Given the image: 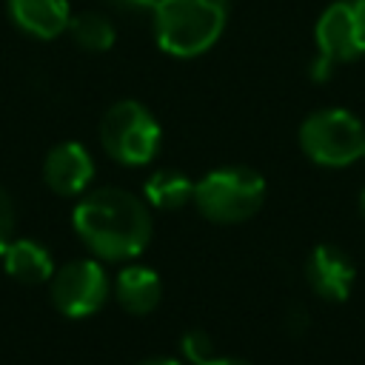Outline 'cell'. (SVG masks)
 <instances>
[{
  "label": "cell",
  "mask_w": 365,
  "mask_h": 365,
  "mask_svg": "<svg viewBox=\"0 0 365 365\" xmlns=\"http://www.w3.org/2000/svg\"><path fill=\"white\" fill-rule=\"evenodd\" d=\"M265 202V180L248 165H222L194 182V208L217 225L251 220Z\"/></svg>",
  "instance_id": "cell-3"
},
{
  "label": "cell",
  "mask_w": 365,
  "mask_h": 365,
  "mask_svg": "<svg viewBox=\"0 0 365 365\" xmlns=\"http://www.w3.org/2000/svg\"><path fill=\"white\" fill-rule=\"evenodd\" d=\"M305 279L319 299L345 302L351 297L356 268H354V259L339 245L319 242L317 248H311V254L305 259Z\"/></svg>",
  "instance_id": "cell-8"
},
{
  "label": "cell",
  "mask_w": 365,
  "mask_h": 365,
  "mask_svg": "<svg viewBox=\"0 0 365 365\" xmlns=\"http://www.w3.org/2000/svg\"><path fill=\"white\" fill-rule=\"evenodd\" d=\"M311 80L325 83L336 66L365 57V0H334L314 26Z\"/></svg>",
  "instance_id": "cell-4"
},
{
  "label": "cell",
  "mask_w": 365,
  "mask_h": 365,
  "mask_svg": "<svg viewBox=\"0 0 365 365\" xmlns=\"http://www.w3.org/2000/svg\"><path fill=\"white\" fill-rule=\"evenodd\" d=\"M202 365H251V362L248 359H237V356H211Z\"/></svg>",
  "instance_id": "cell-18"
},
{
  "label": "cell",
  "mask_w": 365,
  "mask_h": 365,
  "mask_svg": "<svg viewBox=\"0 0 365 365\" xmlns=\"http://www.w3.org/2000/svg\"><path fill=\"white\" fill-rule=\"evenodd\" d=\"M68 34L71 40L83 48V51H91V54H103L114 46L117 40V29L111 23V17L100 14V11H80V14H71L68 20Z\"/></svg>",
  "instance_id": "cell-14"
},
{
  "label": "cell",
  "mask_w": 365,
  "mask_h": 365,
  "mask_svg": "<svg viewBox=\"0 0 365 365\" xmlns=\"http://www.w3.org/2000/svg\"><path fill=\"white\" fill-rule=\"evenodd\" d=\"M111 6H117V9H123V11H154V6H157V0H108Z\"/></svg>",
  "instance_id": "cell-17"
},
{
  "label": "cell",
  "mask_w": 365,
  "mask_h": 365,
  "mask_svg": "<svg viewBox=\"0 0 365 365\" xmlns=\"http://www.w3.org/2000/svg\"><path fill=\"white\" fill-rule=\"evenodd\" d=\"M228 0H157L151 11L160 51L191 60L214 48L228 23Z\"/></svg>",
  "instance_id": "cell-2"
},
{
  "label": "cell",
  "mask_w": 365,
  "mask_h": 365,
  "mask_svg": "<svg viewBox=\"0 0 365 365\" xmlns=\"http://www.w3.org/2000/svg\"><path fill=\"white\" fill-rule=\"evenodd\" d=\"M297 140L302 154L322 168H345L365 157V125L348 108L311 111Z\"/></svg>",
  "instance_id": "cell-5"
},
{
  "label": "cell",
  "mask_w": 365,
  "mask_h": 365,
  "mask_svg": "<svg viewBox=\"0 0 365 365\" xmlns=\"http://www.w3.org/2000/svg\"><path fill=\"white\" fill-rule=\"evenodd\" d=\"M48 291L54 308L63 317L83 319L106 305L111 294V282L97 259H71L51 274Z\"/></svg>",
  "instance_id": "cell-7"
},
{
  "label": "cell",
  "mask_w": 365,
  "mask_h": 365,
  "mask_svg": "<svg viewBox=\"0 0 365 365\" xmlns=\"http://www.w3.org/2000/svg\"><path fill=\"white\" fill-rule=\"evenodd\" d=\"M114 299L134 317L151 314L163 299V282L148 265H125L114 279Z\"/></svg>",
  "instance_id": "cell-11"
},
{
  "label": "cell",
  "mask_w": 365,
  "mask_h": 365,
  "mask_svg": "<svg viewBox=\"0 0 365 365\" xmlns=\"http://www.w3.org/2000/svg\"><path fill=\"white\" fill-rule=\"evenodd\" d=\"M143 194H145L148 205H154L160 211H177L182 205L194 202V180L185 177L182 171L160 168L145 180Z\"/></svg>",
  "instance_id": "cell-13"
},
{
  "label": "cell",
  "mask_w": 365,
  "mask_h": 365,
  "mask_svg": "<svg viewBox=\"0 0 365 365\" xmlns=\"http://www.w3.org/2000/svg\"><path fill=\"white\" fill-rule=\"evenodd\" d=\"M0 259H3L6 274L23 285L48 282L54 274V262H51L48 248L34 242V240H11Z\"/></svg>",
  "instance_id": "cell-12"
},
{
  "label": "cell",
  "mask_w": 365,
  "mask_h": 365,
  "mask_svg": "<svg viewBox=\"0 0 365 365\" xmlns=\"http://www.w3.org/2000/svg\"><path fill=\"white\" fill-rule=\"evenodd\" d=\"M359 217L365 220V188L359 191Z\"/></svg>",
  "instance_id": "cell-20"
},
{
  "label": "cell",
  "mask_w": 365,
  "mask_h": 365,
  "mask_svg": "<svg viewBox=\"0 0 365 365\" xmlns=\"http://www.w3.org/2000/svg\"><path fill=\"white\" fill-rule=\"evenodd\" d=\"M163 143L157 117L137 100H117L100 120V145L120 165H148Z\"/></svg>",
  "instance_id": "cell-6"
},
{
  "label": "cell",
  "mask_w": 365,
  "mask_h": 365,
  "mask_svg": "<svg viewBox=\"0 0 365 365\" xmlns=\"http://www.w3.org/2000/svg\"><path fill=\"white\" fill-rule=\"evenodd\" d=\"M11 240H14V205H11V197L0 188V257Z\"/></svg>",
  "instance_id": "cell-16"
},
{
  "label": "cell",
  "mask_w": 365,
  "mask_h": 365,
  "mask_svg": "<svg viewBox=\"0 0 365 365\" xmlns=\"http://www.w3.org/2000/svg\"><path fill=\"white\" fill-rule=\"evenodd\" d=\"M43 180L60 197H77L94 180V160L86 145L68 140L57 143L43 160Z\"/></svg>",
  "instance_id": "cell-9"
},
{
  "label": "cell",
  "mask_w": 365,
  "mask_h": 365,
  "mask_svg": "<svg viewBox=\"0 0 365 365\" xmlns=\"http://www.w3.org/2000/svg\"><path fill=\"white\" fill-rule=\"evenodd\" d=\"M180 351H182V359L191 362V365H202L214 356V342L211 336L202 331V328H191L180 336Z\"/></svg>",
  "instance_id": "cell-15"
},
{
  "label": "cell",
  "mask_w": 365,
  "mask_h": 365,
  "mask_svg": "<svg viewBox=\"0 0 365 365\" xmlns=\"http://www.w3.org/2000/svg\"><path fill=\"white\" fill-rule=\"evenodd\" d=\"M137 365H182V362L174 356H148V359H140Z\"/></svg>",
  "instance_id": "cell-19"
},
{
  "label": "cell",
  "mask_w": 365,
  "mask_h": 365,
  "mask_svg": "<svg viewBox=\"0 0 365 365\" xmlns=\"http://www.w3.org/2000/svg\"><path fill=\"white\" fill-rule=\"evenodd\" d=\"M6 6L11 23L34 40H54L68 31V0H6Z\"/></svg>",
  "instance_id": "cell-10"
},
{
  "label": "cell",
  "mask_w": 365,
  "mask_h": 365,
  "mask_svg": "<svg viewBox=\"0 0 365 365\" xmlns=\"http://www.w3.org/2000/svg\"><path fill=\"white\" fill-rule=\"evenodd\" d=\"M71 225L91 254L111 262L140 257L154 231L148 205L137 194L114 185L88 191L74 205Z\"/></svg>",
  "instance_id": "cell-1"
}]
</instances>
